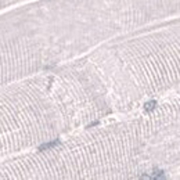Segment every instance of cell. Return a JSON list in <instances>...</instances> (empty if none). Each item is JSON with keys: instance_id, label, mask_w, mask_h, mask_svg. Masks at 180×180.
I'll use <instances>...</instances> for the list:
<instances>
[{"instance_id": "1", "label": "cell", "mask_w": 180, "mask_h": 180, "mask_svg": "<svg viewBox=\"0 0 180 180\" xmlns=\"http://www.w3.org/2000/svg\"><path fill=\"white\" fill-rule=\"evenodd\" d=\"M60 144V140H54V141H50V143H44L39 147V151H46V150H50V148H54Z\"/></svg>"}, {"instance_id": "2", "label": "cell", "mask_w": 180, "mask_h": 180, "mask_svg": "<svg viewBox=\"0 0 180 180\" xmlns=\"http://www.w3.org/2000/svg\"><path fill=\"white\" fill-rule=\"evenodd\" d=\"M143 179H165V175L161 170H155V172H153V175L143 176Z\"/></svg>"}, {"instance_id": "3", "label": "cell", "mask_w": 180, "mask_h": 180, "mask_svg": "<svg viewBox=\"0 0 180 180\" xmlns=\"http://www.w3.org/2000/svg\"><path fill=\"white\" fill-rule=\"evenodd\" d=\"M155 105H157V101L153 100V101H148V103H146L144 108H146V111H151V110H154V108H155Z\"/></svg>"}]
</instances>
